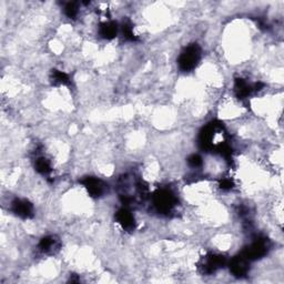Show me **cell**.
Masks as SVG:
<instances>
[{
	"label": "cell",
	"mask_w": 284,
	"mask_h": 284,
	"mask_svg": "<svg viewBox=\"0 0 284 284\" xmlns=\"http://www.w3.org/2000/svg\"><path fill=\"white\" fill-rule=\"evenodd\" d=\"M200 58L201 49L199 48V46L193 43L184 48L179 56V59H178V63H179V67L182 71L189 72L196 68V64L199 63Z\"/></svg>",
	"instance_id": "6da1fadb"
},
{
	"label": "cell",
	"mask_w": 284,
	"mask_h": 284,
	"mask_svg": "<svg viewBox=\"0 0 284 284\" xmlns=\"http://www.w3.org/2000/svg\"><path fill=\"white\" fill-rule=\"evenodd\" d=\"M11 204L12 211H14V213L19 217L28 219V217L32 216V214H34V207H32V204L28 200L16 199Z\"/></svg>",
	"instance_id": "7a4b0ae2"
},
{
	"label": "cell",
	"mask_w": 284,
	"mask_h": 284,
	"mask_svg": "<svg viewBox=\"0 0 284 284\" xmlns=\"http://www.w3.org/2000/svg\"><path fill=\"white\" fill-rule=\"evenodd\" d=\"M83 188L88 191V193L91 196L99 198L102 195L104 192V184L103 182L98 179V178H87V179L83 180Z\"/></svg>",
	"instance_id": "3957f363"
},
{
	"label": "cell",
	"mask_w": 284,
	"mask_h": 284,
	"mask_svg": "<svg viewBox=\"0 0 284 284\" xmlns=\"http://www.w3.org/2000/svg\"><path fill=\"white\" fill-rule=\"evenodd\" d=\"M117 222L120 224L124 230H128V231L135 229V226H136L135 216L128 209H121L118 211Z\"/></svg>",
	"instance_id": "277c9868"
},
{
	"label": "cell",
	"mask_w": 284,
	"mask_h": 284,
	"mask_svg": "<svg viewBox=\"0 0 284 284\" xmlns=\"http://www.w3.org/2000/svg\"><path fill=\"white\" fill-rule=\"evenodd\" d=\"M58 246L59 242L54 235L45 236L43 239H41L40 243H39V250H40L42 253L52 254L58 249Z\"/></svg>",
	"instance_id": "5b68a950"
}]
</instances>
